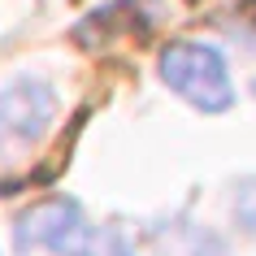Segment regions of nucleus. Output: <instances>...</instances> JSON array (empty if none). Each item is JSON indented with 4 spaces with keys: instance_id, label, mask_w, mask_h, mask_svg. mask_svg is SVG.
Returning <instances> with one entry per match:
<instances>
[{
    "instance_id": "1",
    "label": "nucleus",
    "mask_w": 256,
    "mask_h": 256,
    "mask_svg": "<svg viewBox=\"0 0 256 256\" xmlns=\"http://www.w3.org/2000/svg\"><path fill=\"white\" fill-rule=\"evenodd\" d=\"M18 252H48V256H130L118 230L96 226L74 196H44L18 217L14 226Z\"/></svg>"
},
{
    "instance_id": "2",
    "label": "nucleus",
    "mask_w": 256,
    "mask_h": 256,
    "mask_svg": "<svg viewBox=\"0 0 256 256\" xmlns=\"http://www.w3.org/2000/svg\"><path fill=\"white\" fill-rule=\"evenodd\" d=\"M156 74L170 92L191 104L196 113H230L234 108V78H230V61L217 44L204 40H170L156 52Z\"/></svg>"
},
{
    "instance_id": "3",
    "label": "nucleus",
    "mask_w": 256,
    "mask_h": 256,
    "mask_svg": "<svg viewBox=\"0 0 256 256\" xmlns=\"http://www.w3.org/2000/svg\"><path fill=\"white\" fill-rule=\"evenodd\" d=\"M56 122V92L44 78H14L0 87V174L44 148Z\"/></svg>"
},
{
    "instance_id": "4",
    "label": "nucleus",
    "mask_w": 256,
    "mask_h": 256,
    "mask_svg": "<svg viewBox=\"0 0 256 256\" xmlns=\"http://www.w3.org/2000/svg\"><path fill=\"white\" fill-rule=\"evenodd\" d=\"M152 252L156 256H230L226 243L217 239L213 230L196 226L187 217H174V222L152 230Z\"/></svg>"
},
{
    "instance_id": "5",
    "label": "nucleus",
    "mask_w": 256,
    "mask_h": 256,
    "mask_svg": "<svg viewBox=\"0 0 256 256\" xmlns=\"http://www.w3.org/2000/svg\"><path fill=\"white\" fill-rule=\"evenodd\" d=\"M234 222L248 234H256V178H243L234 187Z\"/></svg>"
},
{
    "instance_id": "6",
    "label": "nucleus",
    "mask_w": 256,
    "mask_h": 256,
    "mask_svg": "<svg viewBox=\"0 0 256 256\" xmlns=\"http://www.w3.org/2000/svg\"><path fill=\"white\" fill-rule=\"evenodd\" d=\"M252 92H256V82H252Z\"/></svg>"
}]
</instances>
